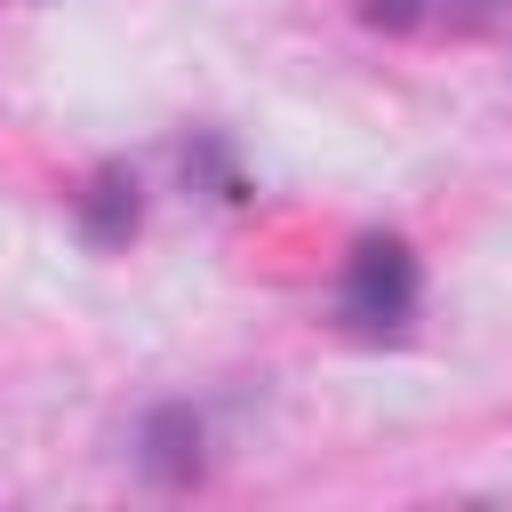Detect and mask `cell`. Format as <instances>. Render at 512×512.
Instances as JSON below:
<instances>
[{"label":"cell","mask_w":512,"mask_h":512,"mask_svg":"<svg viewBox=\"0 0 512 512\" xmlns=\"http://www.w3.org/2000/svg\"><path fill=\"white\" fill-rule=\"evenodd\" d=\"M408 312H416V264H408V248L400 240H360L352 272H344V320L360 336H392Z\"/></svg>","instance_id":"6da1fadb"},{"label":"cell","mask_w":512,"mask_h":512,"mask_svg":"<svg viewBox=\"0 0 512 512\" xmlns=\"http://www.w3.org/2000/svg\"><path fill=\"white\" fill-rule=\"evenodd\" d=\"M376 8H384V0H376ZM392 16H408V0H392Z\"/></svg>","instance_id":"7a4b0ae2"}]
</instances>
